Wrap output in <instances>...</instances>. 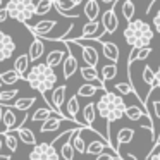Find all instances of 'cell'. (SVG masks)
Returning <instances> with one entry per match:
<instances>
[{"label": "cell", "mask_w": 160, "mask_h": 160, "mask_svg": "<svg viewBox=\"0 0 160 160\" xmlns=\"http://www.w3.org/2000/svg\"><path fill=\"white\" fill-rule=\"evenodd\" d=\"M24 81L33 88V90H38L42 95H45V98H47V93H48L57 83V74H55V71H52L45 62H43V64L33 66L31 69L28 71V74L24 76Z\"/></svg>", "instance_id": "cell-1"}, {"label": "cell", "mask_w": 160, "mask_h": 160, "mask_svg": "<svg viewBox=\"0 0 160 160\" xmlns=\"http://www.w3.org/2000/svg\"><path fill=\"white\" fill-rule=\"evenodd\" d=\"M124 40L128 45L136 48H146L153 40V29L143 19H132L124 29Z\"/></svg>", "instance_id": "cell-2"}, {"label": "cell", "mask_w": 160, "mask_h": 160, "mask_svg": "<svg viewBox=\"0 0 160 160\" xmlns=\"http://www.w3.org/2000/svg\"><path fill=\"white\" fill-rule=\"evenodd\" d=\"M5 9H7L9 18L16 19L22 24H28V21L35 16V2L33 0H9Z\"/></svg>", "instance_id": "cell-3"}, {"label": "cell", "mask_w": 160, "mask_h": 160, "mask_svg": "<svg viewBox=\"0 0 160 160\" xmlns=\"http://www.w3.org/2000/svg\"><path fill=\"white\" fill-rule=\"evenodd\" d=\"M59 152L50 143H36L29 153V160H59Z\"/></svg>", "instance_id": "cell-4"}, {"label": "cell", "mask_w": 160, "mask_h": 160, "mask_svg": "<svg viewBox=\"0 0 160 160\" xmlns=\"http://www.w3.org/2000/svg\"><path fill=\"white\" fill-rule=\"evenodd\" d=\"M74 43L81 47V55H83V60L86 62V66L97 69L98 62H100V53H98V50L95 47H91L88 42H83V40H76Z\"/></svg>", "instance_id": "cell-5"}, {"label": "cell", "mask_w": 160, "mask_h": 160, "mask_svg": "<svg viewBox=\"0 0 160 160\" xmlns=\"http://www.w3.org/2000/svg\"><path fill=\"white\" fill-rule=\"evenodd\" d=\"M16 42L11 35L0 31V62H5L12 57V53L16 52Z\"/></svg>", "instance_id": "cell-6"}, {"label": "cell", "mask_w": 160, "mask_h": 160, "mask_svg": "<svg viewBox=\"0 0 160 160\" xmlns=\"http://www.w3.org/2000/svg\"><path fill=\"white\" fill-rule=\"evenodd\" d=\"M57 26V21L55 19H42L36 26H29L26 24V28L36 36V38H47V36L52 33V29Z\"/></svg>", "instance_id": "cell-7"}, {"label": "cell", "mask_w": 160, "mask_h": 160, "mask_svg": "<svg viewBox=\"0 0 160 160\" xmlns=\"http://www.w3.org/2000/svg\"><path fill=\"white\" fill-rule=\"evenodd\" d=\"M64 102H66V86H55L52 91V97H50V107H52L53 112H57V114H62V107H64ZM67 117V115H66Z\"/></svg>", "instance_id": "cell-8"}, {"label": "cell", "mask_w": 160, "mask_h": 160, "mask_svg": "<svg viewBox=\"0 0 160 160\" xmlns=\"http://www.w3.org/2000/svg\"><path fill=\"white\" fill-rule=\"evenodd\" d=\"M102 26H103L105 33H108V35H112V33L117 31L119 19H117V14H115L114 7H110L108 11L103 12V16H102Z\"/></svg>", "instance_id": "cell-9"}, {"label": "cell", "mask_w": 160, "mask_h": 160, "mask_svg": "<svg viewBox=\"0 0 160 160\" xmlns=\"http://www.w3.org/2000/svg\"><path fill=\"white\" fill-rule=\"evenodd\" d=\"M64 121H72V119L66 117V115L62 114H57V112H52V115H50L48 121H45L42 124V128H40V132H50V131H55V129L60 128V124H62ZM74 122V121H72ZM78 124V122H76Z\"/></svg>", "instance_id": "cell-10"}, {"label": "cell", "mask_w": 160, "mask_h": 160, "mask_svg": "<svg viewBox=\"0 0 160 160\" xmlns=\"http://www.w3.org/2000/svg\"><path fill=\"white\" fill-rule=\"evenodd\" d=\"M79 72H81V78H83L84 81H88V83H95L97 86H100V88H103V90H105V84H103V81L100 79L97 69L88 67V66H81L79 67Z\"/></svg>", "instance_id": "cell-11"}, {"label": "cell", "mask_w": 160, "mask_h": 160, "mask_svg": "<svg viewBox=\"0 0 160 160\" xmlns=\"http://www.w3.org/2000/svg\"><path fill=\"white\" fill-rule=\"evenodd\" d=\"M78 71V59L72 55L71 52H67L66 59L62 62V72H64V78L66 79H71L74 76V72Z\"/></svg>", "instance_id": "cell-12"}, {"label": "cell", "mask_w": 160, "mask_h": 160, "mask_svg": "<svg viewBox=\"0 0 160 160\" xmlns=\"http://www.w3.org/2000/svg\"><path fill=\"white\" fill-rule=\"evenodd\" d=\"M83 14L88 19V22H95L98 21L100 16V5L97 4V0H86V4L83 7Z\"/></svg>", "instance_id": "cell-13"}, {"label": "cell", "mask_w": 160, "mask_h": 160, "mask_svg": "<svg viewBox=\"0 0 160 160\" xmlns=\"http://www.w3.org/2000/svg\"><path fill=\"white\" fill-rule=\"evenodd\" d=\"M2 124H4V134L5 132H11V129H18L19 122H18V115L12 108H5L4 110V119H2Z\"/></svg>", "instance_id": "cell-14"}, {"label": "cell", "mask_w": 160, "mask_h": 160, "mask_svg": "<svg viewBox=\"0 0 160 160\" xmlns=\"http://www.w3.org/2000/svg\"><path fill=\"white\" fill-rule=\"evenodd\" d=\"M45 53V43H43L42 38H35L29 47V52H28V57H29V62H35V60L42 59V55Z\"/></svg>", "instance_id": "cell-15"}, {"label": "cell", "mask_w": 160, "mask_h": 160, "mask_svg": "<svg viewBox=\"0 0 160 160\" xmlns=\"http://www.w3.org/2000/svg\"><path fill=\"white\" fill-rule=\"evenodd\" d=\"M102 52H103V57L107 60H110V64H115L117 66V60H119V48L115 43H110V42H103L102 43Z\"/></svg>", "instance_id": "cell-16"}, {"label": "cell", "mask_w": 160, "mask_h": 160, "mask_svg": "<svg viewBox=\"0 0 160 160\" xmlns=\"http://www.w3.org/2000/svg\"><path fill=\"white\" fill-rule=\"evenodd\" d=\"M95 117H97V108H95V102H88V103L83 107V121H84V124H86L88 128L91 129V131H97V129L93 128V124H95Z\"/></svg>", "instance_id": "cell-17"}, {"label": "cell", "mask_w": 160, "mask_h": 160, "mask_svg": "<svg viewBox=\"0 0 160 160\" xmlns=\"http://www.w3.org/2000/svg\"><path fill=\"white\" fill-rule=\"evenodd\" d=\"M66 55H67V53L62 52V50H53V52H50L48 55H47V62H45V64H47V66H48L52 71H55L57 67H59L60 64L64 62Z\"/></svg>", "instance_id": "cell-18"}, {"label": "cell", "mask_w": 160, "mask_h": 160, "mask_svg": "<svg viewBox=\"0 0 160 160\" xmlns=\"http://www.w3.org/2000/svg\"><path fill=\"white\" fill-rule=\"evenodd\" d=\"M28 66H29L28 53H22V55H19L18 59L14 60V71L21 76L22 81H24V76H26V72H28Z\"/></svg>", "instance_id": "cell-19"}, {"label": "cell", "mask_w": 160, "mask_h": 160, "mask_svg": "<svg viewBox=\"0 0 160 160\" xmlns=\"http://www.w3.org/2000/svg\"><path fill=\"white\" fill-rule=\"evenodd\" d=\"M124 115L129 119V121H132V122H139L143 117H148V119H150V115L146 114V112L143 110V108H139L138 105H131V107H126Z\"/></svg>", "instance_id": "cell-20"}, {"label": "cell", "mask_w": 160, "mask_h": 160, "mask_svg": "<svg viewBox=\"0 0 160 160\" xmlns=\"http://www.w3.org/2000/svg\"><path fill=\"white\" fill-rule=\"evenodd\" d=\"M134 138V129L132 128H121L117 132V145L119 146H124V145H129Z\"/></svg>", "instance_id": "cell-21"}, {"label": "cell", "mask_w": 160, "mask_h": 160, "mask_svg": "<svg viewBox=\"0 0 160 160\" xmlns=\"http://www.w3.org/2000/svg\"><path fill=\"white\" fill-rule=\"evenodd\" d=\"M95 108H97V112H98V115H100L102 119H105L107 121V117H108V112L112 110L110 108V105H108V100H107V97H105V91H103V95H102V98L95 103Z\"/></svg>", "instance_id": "cell-22"}, {"label": "cell", "mask_w": 160, "mask_h": 160, "mask_svg": "<svg viewBox=\"0 0 160 160\" xmlns=\"http://www.w3.org/2000/svg\"><path fill=\"white\" fill-rule=\"evenodd\" d=\"M19 79H21V76H19V74L16 72L14 69H9V71H4V72H0V83H2V84L12 86V84H16Z\"/></svg>", "instance_id": "cell-23"}, {"label": "cell", "mask_w": 160, "mask_h": 160, "mask_svg": "<svg viewBox=\"0 0 160 160\" xmlns=\"http://www.w3.org/2000/svg\"><path fill=\"white\" fill-rule=\"evenodd\" d=\"M98 90H103V88L97 86V84H93V83H86V84H83V86L78 88V98H79V97L90 98V97H93V95L97 93ZM103 91H105V90H103Z\"/></svg>", "instance_id": "cell-24"}, {"label": "cell", "mask_w": 160, "mask_h": 160, "mask_svg": "<svg viewBox=\"0 0 160 160\" xmlns=\"http://www.w3.org/2000/svg\"><path fill=\"white\" fill-rule=\"evenodd\" d=\"M18 132H19V138H21V141H22V143H26V145H29V146H35V145H36L35 132H33L29 128L22 126V128H19V129H18Z\"/></svg>", "instance_id": "cell-25"}, {"label": "cell", "mask_w": 160, "mask_h": 160, "mask_svg": "<svg viewBox=\"0 0 160 160\" xmlns=\"http://www.w3.org/2000/svg\"><path fill=\"white\" fill-rule=\"evenodd\" d=\"M105 146H107V143L102 141V139H95V141H91L90 145L86 146V153L88 155H100V153L105 152Z\"/></svg>", "instance_id": "cell-26"}, {"label": "cell", "mask_w": 160, "mask_h": 160, "mask_svg": "<svg viewBox=\"0 0 160 160\" xmlns=\"http://www.w3.org/2000/svg\"><path fill=\"white\" fill-rule=\"evenodd\" d=\"M100 74H102L100 79L103 81V84H105L107 81H112L117 76V66H115V64H107V66H103V69H102Z\"/></svg>", "instance_id": "cell-27"}, {"label": "cell", "mask_w": 160, "mask_h": 160, "mask_svg": "<svg viewBox=\"0 0 160 160\" xmlns=\"http://www.w3.org/2000/svg\"><path fill=\"white\" fill-rule=\"evenodd\" d=\"M66 114L69 115L71 119H74L76 121L78 114H79V102H78V95H72V97L69 98V102H67V110Z\"/></svg>", "instance_id": "cell-28"}, {"label": "cell", "mask_w": 160, "mask_h": 160, "mask_svg": "<svg viewBox=\"0 0 160 160\" xmlns=\"http://www.w3.org/2000/svg\"><path fill=\"white\" fill-rule=\"evenodd\" d=\"M52 7H53V0H38L35 4V14L36 16H45L50 12Z\"/></svg>", "instance_id": "cell-29"}, {"label": "cell", "mask_w": 160, "mask_h": 160, "mask_svg": "<svg viewBox=\"0 0 160 160\" xmlns=\"http://www.w3.org/2000/svg\"><path fill=\"white\" fill-rule=\"evenodd\" d=\"M52 112H53L52 108L42 107V108H38V110H35V114H31V121L33 122H45V121H48V119H50Z\"/></svg>", "instance_id": "cell-30"}, {"label": "cell", "mask_w": 160, "mask_h": 160, "mask_svg": "<svg viewBox=\"0 0 160 160\" xmlns=\"http://www.w3.org/2000/svg\"><path fill=\"white\" fill-rule=\"evenodd\" d=\"M36 98L33 97H26V98H18V100L14 102V108L16 110H29V108L35 105Z\"/></svg>", "instance_id": "cell-31"}, {"label": "cell", "mask_w": 160, "mask_h": 160, "mask_svg": "<svg viewBox=\"0 0 160 160\" xmlns=\"http://www.w3.org/2000/svg\"><path fill=\"white\" fill-rule=\"evenodd\" d=\"M53 7H55V11L71 12L76 9V4H74L72 0H53Z\"/></svg>", "instance_id": "cell-32"}, {"label": "cell", "mask_w": 160, "mask_h": 160, "mask_svg": "<svg viewBox=\"0 0 160 160\" xmlns=\"http://www.w3.org/2000/svg\"><path fill=\"white\" fill-rule=\"evenodd\" d=\"M134 4H132V0H124L122 2V16L128 22L132 21V16H134Z\"/></svg>", "instance_id": "cell-33"}, {"label": "cell", "mask_w": 160, "mask_h": 160, "mask_svg": "<svg viewBox=\"0 0 160 160\" xmlns=\"http://www.w3.org/2000/svg\"><path fill=\"white\" fill-rule=\"evenodd\" d=\"M114 88L117 91V95H121V97H126V95H136L138 97V93H134V88L129 83H117Z\"/></svg>", "instance_id": "cell-34"}, {"label": "cell", "mask_w": 160, "mask_h": 160, "mask_svg": "<svg viewBox=\"0 0 160 160\" xmlns=\"http://www.w3.org/2000/svg\"><path fill=\"white\" fill-rule=\"evenodd\" d=\"M18 143H19V139H18V136L16 134H12V132H5V138H4V145L7 146L11 152H18Z\"/></svg>", "instance_id": "cell-35"}, {"label": "cell", "mask_w": 160, "mask_h": 160, "mask_svg": "<svg viewBox=\"0 0 160 160\" xmlns=\"http://www.w3.org/2000/svg\"><path fill=\"white\" fill-rule=\"evenodd\" d=\"M74 148H72V145L69 143V139H67L66 143L62 145V148H60V157H62L64 160H74Z\"/></svg>", "instance_id": "cell-36"}, {"label": "cell", "mask_w": 160, "mask_h": 160, "mask_svg": "<svg viewBox=\"0 0 160 160\" xmlns=\"http://www.w3.org/2000/svg\"><path fill=\"white\" fill-rule=\"evenodd\" d=\"M153 79H155V71L152 69V66H145V69H143V81L148 86H152Z\"/></svg>", "instance_id": "cell-37"}, {"label": "cell", "mask_w": 160, "mask_h": 160, "mask_svg": "<svg viewBox=\"0 0 160 160\" xmlns=\"http://www.w3.org/2000/svg\"><path fill=\"white\" fill-rule=\"evenodd\" d=\"M152 55V47H146V48H139L138 52V60H146Z\"/></svg>", "instance_id": "cell-38"}, {"label": "cell", "mask_w": 160, "mask_h": 160, "mask_svg": "<svg viewBox=\"0 0 160 160\" xmlns=\"http://www.w3.org/2000/svg\"><path fill=\"white\" fill-rule=\"evenodd\" d=\"M155 88H160V67L155 71V79L152 83V90H155Z\"/></svg>", "instance_id": "cell-39"}, {"label": "cell", "mask_w": 160, "mask_h": 160, "mask_svg": "<svg viewBox=\"0 0 160 160\" xmlns=\"http://www.w3.org/2000/svg\"><path fill=\"white\" fill-rule=\"evenodd\" d=\"M153 28H155V31L160 33V11L153 16Z\"/></svg>", "instance_id": "cell-40"}, {"label": "cell", "mask_w": 160, "mask_h": 160, "mask_svg": "<svg viewBox=\"0 0 160 160\" xmlns=\"http://www.w3.org/2000/svg\"><path fill=\"white\" fill-rule=\"evenodd\" d=\"M7 18H9V14H7V9H5V7H2V9H0V24L7 21Z\"/></svg>", "instance_id": "cell-41"}, {"label": "cell", "mask_w": 160, "mask_h": 160, "mask_svg": "<svg viewBox=\"0 0 160 160\" xmlns=\"http://www.w3.org/2000/svg\"><path fill=\"white\" fill-rule=\"evenodd\" d=\"M153 112H155V117L160 121V102H153Z\"/></svg>", "instance_id": "cell-42"}, {"label": "cell", "mask_w": 160, "mask_h": 160, "mask_svg": "<svg viewBox=\"0 0 160 160\" xmlns=\"http://www.w3.org/2000/svg\"><path fill=\"white\" fill-rule=\"evenodd\" d=\"M102 4H107V5H110V7H114V4L117 2V0H100Z\"/></svg>", "instance_id": "cell-43"}, {"label": "cell", "mask_w": 160, "mask_h": 160, "mask_svg": "<svg viewBox=\"0 0 160 160\" xmlns=\"http://www.w3.org/2000/svg\"><path fill=\"white\" fill-rule=\"evenodd\" d=\"M148 160H160V152H158V153H153V155H150Z\"/></svg>", "instance_id": "cell-44"}, {"label": "cell", "mask_w": 160, "mask_h": 160, "mask_svg": "<svg viewBox=\"0 0 160 160\" xmlns=\"http://www.w3.org/2000/svg\"><path fill=\"white\" fill-rule=\"evenodd\" d=\"M12 157L11 155H4V153H0V160H11Z\"/></svg>", "instance_id": "cell-45"}, {"label": "cell", "mask_w": 160, "mask_h": 160, "mask_svg": "<svg viewBox=\"0 0 160 160\" xmlns=\"http://www.w3.org/2000/svg\"><path fill=\"white\" fill-rule=\"evenodd\" d=\"M4 110H5V108L0 105V122H2V119H4Z\"/></svg>", "instance_id": "cell-46"}, {"label": "cell", "mask_w": 160, "mask_h": 160, "mask_svg": "<svg viewBox=\"0 0 160 160\" xmlns=\"http://www.w3.org/2000/svg\"><path fill=\"white\" fill-rule=\"evenodd\" d=\"M72 2L76 4V7H78V5H81V4H83V0H72Z\"/></svg>", "instance_id": "cell-47"}, {"label": "cell", "mask_w": 160, "mask_h": 160, "mask_svg": "<svg viewBox=\"0 0 160 160\" xmlns=\"http://www.w3.org/2000/svg\"><path fill=\"white\" fill-rule=\"evenodd\" d=\"M2 148H4V139L0 138V153H2Z\"/></svg>", "instance_id": "cell-48"}, {"label": "cell", "mask_w": 160, "mask_h": 160, "mask_svg": "<svg viewBox=\"0 0 160 160\" xmlns=\"http://www.w3.org/2000/svg\"><path fill=\"white\" fill-rule=\"evenodd\" d=\"M0 88H2V83H0ZM0 91H2V90H0Z\"/></svg>", "instance_id": "cell-49"}, {"label": "cell", "mask_w": 160, "mask_h": 160, "mask_svg": "<svg viewBox=\"0 0 160 160\" xmlns=\"http://www.w3.org/2000/svg\"><path fill=\"white\" fill-rule=\"evenodd\" d=\"M157 145H160V139H158V143H157Z\"/></svg>", "instance_id": "cell-50"}]
</instances>
